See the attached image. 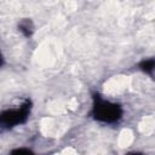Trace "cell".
<instances>
[{
  "label": "cell",
  "instance_id": "cell-1",
  "mask_svg": "<svg viewBox=\"0 0 155 155\" xmlns=\"http://www.w3.org/2000/svg\"><path fill=\"white\" fill-rule=\"evenodd\" d=\"M67 128V124L62 119L46 117L41 121V131L46 136H59Z\"/></svg>",
  "mask_w": 155,
  "mask_h": 155
},
{
  "label": "cell",
  "instance_id": "cell-5",
  "mask_svg": "<svg viewBox=\"0 0 155 155\" xmlns=\"http://www.w3.org/2000/svg\"><path fill=\"white\" fill-rule=\"evenodd\" d=\"M64 155H76V153L73 150V149H67L64 151Z\"/></svg>",
  "mask_w": 155,
  "mask_h": 155
},
{
  "label": "cell",
  "instance_id": "cell-4",
  "mask_svg": "<svg viewBox=\"0 0 155 155\" xmlns=\"http://www.w3.org/2000/svg\"><path fill=\"white\" fill-rule=\"evenodd\" d=\"M155 128V120L153 117H145L140 122V131L143 133H149Z\"/></svg>",
  "mask_w": 155,
  "mask_h": 155
},
{
  "label": "cell",
  "instance_id": "cell-2",
  "mask_svg": "<svg viewBox=\"0 0 155 155\" xmlns=\"http://www.w3.org/2000/svg\"><path fill=\"white\" fill-rule=\"evenodd\" d=\"M126 85H127V80L125 78L117 76L108 81V84L105 85V90L110 93H119L126 88Z\"/></svg>",
  "mask_w": 155,
  "mask_h": 155
},
{
  "label": "cell",
  "instance_id": "cell-3",
  "mask_svg": "<svg viewBox=\"0 0 155 155\" xmlns=\"http://www.w3.org/2000/svg\"><path fill=\"white\" fill-rule=\"evenodd\" d=\"M133 140V133L130 130H124L119 136V145L120 147H128Z\"/></svg>",
  "mask_w": 155,
  "mask_h": 155
}]
</instances>
